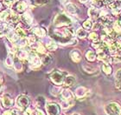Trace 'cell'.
<instances>
[{"mask_svg":"<svg viewBox=\"0 0 121 115\" xmlns=\"http://www.w3.org/2000/svg\"><path fill=\"white\" fill-rule=\"evenodd\" d=\"M93 22H92V20H90V19H87V20H86L83 23V27L85 29H86V30L92 29L93 28Z\"/></svg>","mask_w":121,"mask_h":115,"instance_id":"obj_29","label":"cell"},{"mask_svg":"<svg viewBox=\"0 0 121 115\" xmlns=\"http://www.w3.org/2000/svg\"><path fill=\"white\" fill-rule=\"evenodd\" d=\"M28 56H29L28 52L25 51H23V50H20V51L17 53V59H19L20 61L26 60V59H28Z\"/></svg>","mask_w":121,"mask_h":115,"instance_id":"obj_16","label":"cell"},{"mask_svg":"<svg viewBox=\"0 0 121 115\" xmlns=\"http://www.w3.org/2000/svg\"><path fill=\"white\" fill-rule=\"evenodd\" d=\"M33 32L38 37H44L46 35V31L42 27H34Z\"/></svg>","mask_w":121,"mask_h":115,"instance_id":"obj_14","label":"cell"},{"mask_svg":"<svg viewBox=\"0 0 121 115\" xmlns=\"http://www.w3.org/2000/svg\"><path fill=\"white\" fill-rule=\"evenodd\" d=\"M76 34H77V36H78L80 38H84L86 36V31H85L84 29L80 28V29H78V31H77Z\"/></svg>","mask_w":121,"mask_h":115,"instance_id":"obj_30","label":"cell"},{"mask_svg":"<svg viewBox=\"0 0 121 115\" xmlns=\"http://www.w3.org/2000/svg\"><path fill=\"white\" fill-rule=\"evenodd\" d=\"M7 38L9 39V41H10L11 43H15L16 41L18 39V35L17 34V32L14 31H10L9 33L7 34Z\"/></svg>","mask_w":121,"mask_h":115,"instance_id":"obj_15","label":"cell"},{"mask_svg":"<svg viewBox=\"0 0 121 115\" xmlns=\"http://www.w3.org/2000/svg\"><path fill=\"white\" fill-rule=\"evenodd\" d=\"M2 104L4 106V107H7V108H10L13 105V100L12 98L10 97V95L7 94V93H5L2 96Z\"/></svg>","mask_w":121,"mask_h":115,"instance_id":"obj_7","label":"cell"},{"mask_svg":"<svg viewBox=\"0 0 121 115\" xmlns=\"http://www.w3.org/2000/svg\"><path fill=\"white\" fill-rule=\"evenodd\" d=\"M70 56H71V59H72V60H73V62H80L81 59V54L80 51H72L70 53Z\"/></svg>","mask_w":121,"mask_h":115,"instance_id":"obj_11","label":"cell"},{"mask_svg":"<svg viewBox=\"0 0 121 115\" xmlns=\"http://www.w3.org/2000/svg\"><path fill=\"white\" fill-rule=\"evenodd\" d=\"M50 78H51V80H52L56 85H58L62 84L63 81H64V79H65L63 72H59V71H55V72L51 74Z\"/></svg>","mask_w":121,"mask_h":115,"instance_id":"obj_4","label":"cell"},{"mask_svg":"<svg viewBox=\"0 0 121 115\" xmlns=\"http://www.w3.org/2000/svg\"><path fill=\"white\" fill-rule=\"evenodd\" d=\"M0 7H1V5H0Z\"/></svg>","mask_w":121,"mask_h":115,"instance_id":"obj_44","label":"cell"},{"mask_svg":"<svg viewBox=\"0 0 121 115\" xmlns=\"http://www.w3.org/2000/svg\"><path fill=\"white\" fill-rule=\"evenodd\" d=\"M87 0H80V2H81V3H86Z\"/></svg>","mask_w":121,"mask_h":115,"instance_id":"obj_40","label":"cell"},{"mask_svg":"<svg viewBox=\"0 0 121 115\" xmlns=\"http://www.w3.org/2000/svg\"><path fill=\"white\" fill-rule=\"evenodd\" d=\"M74 83H75V78L73 76H71V75L66 77L64 79V81H63V84L66 86H72L74 85Z\"/></svg>","mask_w":121,"mask_h":115,"instance_id":"obj_10","label":"cell"},{"mask_svg":"<svg viewBox=\"0 0 121 115\" xmlns=\"http://www.w3.org/2000/svg\"><path fill=\"white\" fill-rule=\"evenodd\" d=\"M35 41H36L35 37L33 36V35H30V36H29L28 38H27V42H28L30 45H33V44H35Z\"/></svg>","mask_w":121,"mask_h":115,"instance_id":"obj_34","label":"cell"},{"mask_svg":"<svg viewBox=\"0 0 121 115\" xmlns=\"http://www.w3.org/2000/svg\"><path fill=\"white\" fill-rule=\"evenodd\" d=\"M0 25H1V19H0Z\"/></svg>","mask_w":121,"mask_h":115,"instance_id":"obj_42","label":"cell"},{"mask_svg":"<svg viewBox=\"0 0 121 115\" xmlns=\"http://www.w3.org/2000/svg\"><path fill=\"white\" fill-rule=\"evenodd\" d=\"M98 34L96 33V32H93V33H90L89 34V38L90 39H92L93 41H95L98 39Z\"/></svg>","mask_w":121,"mask_h":115,"instance_id":"obj_36","label":"cell"},{"mask_svg":"<svg viewBox=\"0 0 121 115\" xmlns=\"http://www.w3.org/2000/svg\"><path fill=\"white\" fill-rule=\"evenodd\" d=\"M92 2L97 7H101L104 5V0H92Z\"/></svg>","mask_w":121,"mask_h":115,"instance_id":"obj_33","label":"cell"},{"mask_svg":"<svg viewBox=\"0 0 121 115\" xmlns=\"http://www.w3.org/2000/svg\"><path fill=\"white\" fill-rule=\"evenodd\" d=\"M86 58L88 61H93L96 58V55L93 51H88L86 54Z\"/></svg>","mask_w":121,"mask_h":115,"instance_id":"obj_23","label":"cell"},{"mask_svg":"<svg viewBox=\"0 0 121 115\" xmlns=\"http://www.w3.org/2000/svg\"><path fill=\"white\" fill-rule=\"evenodd\" d=\"M72 23V21L68 16L65 15V14H58L56 16L55 20H54V24L56 26H67L69 25L70 24Z\"/></svg>","mask_w":121,"mask_h":115,"instance_id":"obj_1","label":"cell"},{"mask_svg":"<svg viewBox=\"0 0 121 115\" xmlns=\"http://www.w3.org/2000/svg\"><path fill=\"white\" fill-rule=\"evenodd\" d=\"M23 115H35V113H34V111H33L31 108L28 107V108H26L25 109Z\"/></svg>","mask_w":121,"mask_h":115,"instance_id":"obj_35","label":"cell"},{"mask_svg":"<svg viewBox=\"0 0 121 115\" xmlns=\"http://www.w3.org/2000/svg\"><path fill=\"white\" fill-rule=\"evenodd\" d=\"M10 11H9V10H4V11L0 13V19L4 21H8V19L10 18Z\"/></svg>","mask_w":121,"mask_h":115,"instance_id":"obj_22","label":"cell"},{"mask_svg":"<svg viewBox=\"0 0 121 115\" xmlns=\"http://www.w3.org/2000/svg\"><path fill=\"white\" fill-rule=\"evenodd\" d=\"M35 101H36V105L38 106H43V105H45V98L43 97V96H38Z\"/></svg>","mask_w":121,"mask_h":115,"instance_id":"obj_27","label":"cell"},{"mask_svg":"<svg viewBox=\"0 0 121 115\" xmlns=\"http://www.w3.org/2000/svg\"><path fill=\"white\" fill-rule=\"evenodd\" d=\"M14 65V60L11 57H7L5 59V65H7L8 67H11Z\"/></svg>","mask_w":121,"mask_h":115,"instance_id":"obj_31","label":"cell"},{"mask_svg":"<svg viewBox=\"0 0 121 115\" xmlns=\"http://www.w3.org/2000/svg\"><path fill=\"white\" fill-rule=\"evenodd\" d=\"M115 85L118 89L121 90V69H119L115 76Z\"/></svg>","mask_w":121,"mask_h":115,"instance_id":"obj_17","label":"cell"},{"mask_svg":"<svg viewBox=\"0 0 121 115\" xmlns=\"http://www.w3.org/2000/svg\"><path fill=\"white\" fill-rule=\"evenodd\" d=\"M3 115H21V113L17 109H11V110L5 111L4 113H3Z\"/></svg>","mask_w":121,"mask_h":115,"instance_id":"obj_25","label":"cell"},{"mask_svg":"<svg viewBox=\"0 0 121 115\" xmlns=\"http://www.w3.org/2000/svg\"><path fill=\"white\" fill-rule=\"evenodd\" d=\"M16 105L20 110H25L29 107L30 99L25 95H19L16 100Z\"/></svg>","mask_w":121,"mask_h":115,"instance_id":"obj_2","label":"cell"},{"mask_svg":"<svg viewBox=\"0 0 121 115\" xmlns=\"http://www.w3.org/2000/svg\"><path fill=\"white\" fill-rule=\"evenodd\" d=\"M61 97H62L63 100H64L65 102L69 103V101H71V100L73 99V95L69 90H64V91L61 92Z\"/></svg>","mask_w":121,"mask_h":115,"instance_id":"obj_9","label":"cell"},{"mask_svg":"<svg viewBox=\"0 0 121 115\" xmlns=\"http://www.w3.org/2000/svg\"><path fill=\"white\" fill-rule=\"evenodd\" d=\"M47 112L49 115H59L60 114V107L56 103H49L46 106Z\"/></svg>","mask_w":121,"mask_h":115,"instance_id":"obj_6","label":"cell"},{"mask_svg":"<svg viewBox=\"0 0 121 115\" xmlns=\"http://www.w3.org/2000/svg\"><path fill=\"white\" fill-rule=\"evenodd\" d=\"M29 62H30V65L32 67H37L39 66L41 64H42V61H41V59L34 52H30L28 56Z\"/></svg>","mask_w":121,"mask_h":115,"instance_id":"obj_5","label":"cell"},{"mask_svg":"<svg viewBox=\"0 0 121 115\" xmlns=\"http://www.w3.org/2000/svg\"><path fill=\"white\" fill-rule=\"evenodd\" d=\"M102 70L104 71V72L105 73H106V74H110L112 72V67L110 65H108L107 63L106 64H104L103 65H102Z\"/></svg>","mask_w":121,"mask_h":115,"instance_id":"obj_28","label":"cell"},{"mask_svg":"<svg viewBox=\"0 0 121 115\" xmlns=\"http://www.w3.org/2000/svg\"><path fill=\"white\" fill-rule=\"evenodd\" d=\"M106 113L109 115H119L120 113V107L117 103H109L106 106Z\"/></svg>","mask_w":121,"mask_h":115,"instance_id":"obj_3","label":"cell"},{"mask_svg":"<svg viewBox=\"0 0 121 115\" xmlns=\"http://www.w3.org/2000/svg\"><path fill=\"white\" fill-rule=\"evenodd\" d=\"M33 2L37 5H45L49 3V0H33Z\"/></svg>","mask_w":121,"mask_h":115,"instance_id":"obj_32","label":"cell"},{"mask_svg":"<svg viewBox=\"0 0 121 115\" xmlns=\"http://www.w3.org/2000/svg\"><path fill=\"white\" fill-rule=\"evenodd\" d=\"M66 9H67V10H68L69 13H71V14H76V13L79 11L78 7H77L75 5L71 4V3L66 5Z\"/></svg>","mask_w":121,"mask_h":115,"instance_id":"obj_12","label":"cell"},{"mask_svg":"<svg viewBox=\"0 0 121 115\" xmlns=\"http://www.w3.org/2000/svg\"><path fill=\"white\" fill-rule=\"evenodd\" d=\"M52 59H52V56H51V55H49V54H45V55L41 59V61H42V63H43V65H48L52 61Z\"/></svg>","mask_w":121,"mask_h":115,"instance_id":"obj_20","label":"cell"},{"mask_svg":"<svg viewBox=\"0 0 121 115\" xmlns=\"http://www.w3.org/2000/svg\"><path fill=\"white\" fill-rule=\"evenodd\" d=\"M35 115H45L42 110H39V109H36L35 111Z\"/></svg>","mask_w":121,"mask_h":115,"instance_id":"obj_38","label":"cell"},{"mask_svg":"<svg viewBox=\"0 0 121 115\" xmlns=\"http://www.w3.org/2000/svg\"><path fill=\"white\" fill-rule=\"evenodd\" d=\"M88 14H89V16H90L91 18H97L99 17V10L97 9V8L92 7V8H90V9H89Z\"/></svg>","mask_w":121,"mask_h":115,"instance_id":"obj_18","label":"cell"},{"mask_svg":"<svg viewBox=\"0 0 121 115\" xmlns=\"http://www.w3.org/2000/svg\"><path fill=\"white\" fill-rule=\"evenodd\" d=\"M86 89L84 87H79L75 91V94L78 98H81L86 95Z\"/></svg>","mask_w":121,"mask_h":115,"instance_id":"obj_21","label":"cell"},{"mask_svg":"<svg viewBox=\"0 0 121 115\" xmlns=\"http://www.w3.org/2000/svg\"><path fill=\"white\" fill-rule=\"evenodd\" d=\"M120 113H121V109H120Z\"/></svg>","mask_w":121,"mask_h":115,"instance_id":"obj_43","label":"cell"},{"mask_svg":"<svg viewBox=\"0 0 121 115\" xmlns=\"http://www.w3.org/2000/svg\"><path fill=\"white\" fill-rule=\"evenodd\" d=\"M2 82H3L2 77H1V75H0V88H1V85H2Z\"/></svg>","mask_w":121,"mask_h":115,"instance_id":"obj_39","label":"cell"},{"mask_svg":"<svg viewBox=\"0 0 121 115\" xmlns=\"http://www.w3.org/2000/svg\"><path fill=\"white\" fill-rule=\"evenodd\" d=\"M67 1H68V0H61V2L62 3H66Z\"/></svg>","mask_w":121,"mask_h":115,"instance_id":"obj_41","label":"cell"},{"mask_svg":"<svg viewBox=\"0 0 121 115\" xmlns=\"http://www.w3.org/2000/svg\"><path fill=\"white\" fill-rule=\"evenodd\" d=\"M26 7H27V5H26L25 2H23V1H19V2H17V4H16L15 11L16 12H18V13H23L25 11Z\"/></svg>","mask_w":121,"mask_h":115,"instance_id":"obj_8","label":"cell"},{"mask_svg":"<svg viewBox=\"0 0 121 115\" xmlns=\"http://www.w3.org/2000/svg\"><path fill=\"white\" fill-rule=\"evenodd\" d=\"M15 3V0H4V4L7 6H10Z\"/></svg>","mask_w":121,"mask_h":115,"instance_id":"obj_37","label":"cell"},{"mask_svg":"<svg viewBox=\"0 0 121 115\" xmlns=\"http://www.w3.org/2000/svg\"><path fill=\"white\" fill-rule=\"evenodd\" d=\"M46 46H47L48 50H49V51H55V50L57 48V45H56V42H54V41L48 42V43L46 44Z\"/></svg>","mask_w":121,"mask_h":115,"instance_id":"obj_26","label":"cell"},{"mask_svg":"<svg viewBox=\"0 0 121 115\" xmlns=\"http://www.w3.org/2000/svg\"><path fill=\"white\" fill-rule=\"evenodd\" d=\"M16 32L18 36L21 37V38H24L26 37V31L23 28H22L21 26H17V29H16Z\"/></svg>","mask_w":121,"mask_h":115,"instance_id":"obj_19","label":"cell"},{"mask_svg":"<svg viewBox=\"0 0 121 115\" xmlns=\"http://www.w3.org/2000/svg\"><path fill=\"white\" fill-rule=\"evenodd\" d=\"M35 45H36V47H35V50H36V51L37 52H39V53H42V54H44L45 53V47L42 45V44L40 43H35Z\"/></svg>","mask_w":121,"mask_h":115,"instance_id":"obj_24","label":"cell"},{"mask_svg":"<svg viewBox=\"0 0 121 115\" xmlns=\"http://www.w3.org/2000/svg\"><path fill=\"white\" fill-rule=\"evenodd\" d=\"M21 19H22L23 22H24L26 25H30L33 21V18H32V17H31V15L28 12L23 13V15H22V17H21Z\"/></svg>","mask_w":121,"mask_h":115,"instance_id":"obj_13","label":"cell"}]
</instances>
